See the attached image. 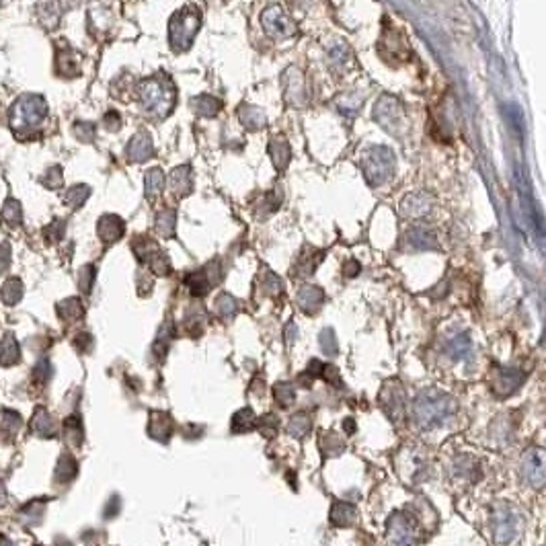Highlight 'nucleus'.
Wrapping results in <instances>:
<instances>
[{
  "instance_id": "obj_1",
  "label": "nucleus",
  "mask_w": 546,
  "mask_h": 546,
  "mask_svg": "<svg viewBox=\"0 0 546 546\" xmlns=\"http://www.w3.org/2000/svg\"><path fill=\"white\" fill-rule=\"evenodd\" d=\"M458 411L454 396L442 390H423L413 402V421L419 429L431 431L442 427Z\"/></svg>"
},
{
  "instance_id": "obj_2",
  "label": "nucleus",
  "mask_w": 546,
  "mask_h": 546,
  "mask_svg": "<svg viewBox=\"0 0 546 546\" xmlns=\"http://www.w3.org/2000/svg\"><path fill=\"white\" fill-rule=\"evenodd\" d=\"M48 119V103L39 95H23L10 109V128L17 138L25 140Z\"/></svg>"
},
{
  "instance_id": "obj_3",
  "label": "nucleus",
  "mask_w": 546,
  "mask_h": 546,
  "mask_svg": "<svg viewBox=\"0 0 546 546\" xmlns=\"http://www.w3.org/2000/svg\"><path fill=\"white\" fill-rule=\"evenodd\" d=\"M138 99L142 103V109L156 117H166L177 101L175 84L166 77H155L144 80L138 88Z\"/></svg>"
},
{
  "instance_id": "obj_4",
  "label": "nucleus",
  "mask_w": 546,
  "mask_h": 546,
  "mask_svg": "<svg viewBox=\"0 0 546 546\" xmlns=\"http://www.w3.org/2000/svg\"><path fill=\"white\" fill-rule=\"evenodd\" d=\"M202 25V14L195 6H185L181 8L168 25V37H170V46L175 50H187L191 48V43L195 41L197 29Z\"/></svg>"
},
{
  "instance_id": "obj_5",
  "label": "nucleus",
  "mask_w": 546,
  "mask_h": 546,
  "mask_svg": "<svg viewBox=\"0 0 546 546\" xmlns=\"http://www.w3.org/2000/svg\"><path fill=\"white\" fill-rule=\"evenodd\" d=\"M493 538L497 545H509L511 540H516L524 528V520L522 514L507 503L497 505L495 514H493Z\"/></svg>"
},
{
  "instance_id": "obj_6",
  "label": "nucleus",
  "mask_w": 546,
  "mask_h": 546,
  "mask_svg": "<svg viewBox=\"0 0 546 546\" xmlns=\"http://www.w3.org/2000/svg\"><path fill=\"white\" fill-rule=\"evenodd\" d=\"M389 545L390 546H417L419 532L415 522L407 514H394L389 520Z\"/></svg>"
},
{
  "instance_id": "obj_7",
  "label": "nucleus",
  "mask_w": 546,
  "mask_h": 546,
  "mask_svg": "<svg viewBox=\"0 0 546 546\" xmlns=\"http://www.w3.org/2000/svg\"><path fill=\"white\" fill-rule=\"evenodd\" d=\"M522 474L526 482L534 489H543L546 485V450L532 448L522 458Z\"/></svg>"
},
{
  "instance_id": "obj_8",
  "label": "nucleus",
  "mask_w": 546,
  "mask_h": 546,
  "mask_svg": "<svg viewBox=\"0 0 546 546\" xmlns=\"http://www.w3.org/2000/svg\"><path fill=\"white\" fill-rule=\"evenodd\" d=\"M524 378H526V374L522 370H518V368H499L495 372L493 387H495V392L499 396H509L511 392H516L522 387Z\"/></svg>"
},
{
  "instance_id": "obj_9",
  "label": "nucleus",
  "mask_w": 546,
  "mask_h": 546,
  "mask_svg": "<svg viewBox=\"0 0 546 546\" xmlns=\"http://www.w3.org/2000/svg\"><path fill=\"white\" fill-rule=\"evenodd\" d=\"M126 231V224L119 216H113V214H107L99 220L97 224V234L103 242L111 244V242H117Z\"/></svg>"
},
{
  "instance_id": "obj_10",
  "label": "nucleus",
  "mask_w": 546,
  "mask_h": 546,
  "mask_svg": "<svg viewBox=\"0 0 546 546\" xmlns=\"http://www.w3.org/2000/svg\"><path fill=\"white\" fill-rule=\"evenodd\" d=\"M155 155V148H153V140L146 132H138L130 144H128V158L132 162H144L148 158H153Z\"/></svg>"
},
{
  "instance_id": "obj_11",
  "label": "nucleus",
  "mask_w": 546,
  "mask_h": 546,
  "mask_svg": "<svg viewBox=\"0 0 546 546\" xmlns=\"http://www.w3.org/2000/svg\"><path fill=\"white\" fill-rule=\"evenodd\" d=\"M170 189L177 197H185L191 193L193 189V181H191V166L183 164L179 168L173 170L170 175Z\"/></svg>"
},
{
  "instance_id": "obj_12",
  "label": "nucleus",
  "mask_w": 546,
  "mask_h": 546,
  "mask_svg": "<svg viewBox=\"0 0 546 546\" xmlns=\"http://www.w3.org/2000/svg\"><path fill=\"white\" fill-rule=\"evenodd\" d=\"M148 433L158 442H168L173 433V419L166 413H153L148 423Z\"/></svg>"
},
{
  "instance_id": "obj_13",
  "label": "nucleus",
  "mask_w": 546,
  "mask_h": 546,
  "mask_svg": "<svg viewBox=\"0 0 546 546\" xmlns=\"http://www.w3.org/2000/svg\"><path fill=\"white\" fill-rule=\"evenodd\" d=\"M56 64H58V70H60L62 77L72 78L80 75V66H78L80 62H78L77 54L70 48H58Z\"/></svg>"
},
{
  "instance_id": "obj_14",
  "label": "nucleus",
  "mask_w": 546,
  "mask_h": 546,
  "mask_svg": "<svg viewBox=\"0 0 546 546\" xmlns=\"http://www.w3.org/2000/svg\"><path fill=\"white\" fill-rule=\"evenodd\" d=\"M31 429H33V433H37L41 438H52L54 436V421H52L50 413L43 407L35 409V415L31 419Z\"/></svg>"
},
{
  "instance_id": "obj_15",
  "label": "nucleus",
  "mask_w": 546,
  "mask_h": 546,
  "mask_svg": "<svg viewBox=\"0 0 546 546\" xmlns=\"http://www.w3.org/2000/svg\"><path fill=\"white\" fill-rule=\"evenodd\" d=\"M21 360V349H19V343L12 335H4L2 341H0V364L2 366H12Z\"/></svg>"
},
{
  "instance_id": "obj_16",
  "label": "nucleus",
  "mask_w": 546,
  "mask_h": 546,
  "mask_svg": "<svg viewBox=\"0 0 546 546\" xmlns=\"http://www.w3.org/2000/svg\"><path fill=\"white\" fill-rule=\"evenodd\" d=\"M355 518H358V511H355V507L349 505V503L337 501V503L331 507V522H333L335 526H349V524L355 522Z\"/></svg>"
},
{
  "instance_id": "obj_17",
  "label": "nucleus",
  "mask_w": 546,
  "mask_h": 546,
  "mask_svg": "<svg viewBox=\"0 0 546 546\" xmlns=\"http://www.w3.org/2000/svg\"><path fill=\"white\" fill-rule=\"evenodd\" d=\"M43 511H46V501H31L27 503L21 511H19V520L25 526H37L43 520Z\"/></svg>"
},
{
  "instance_id": "obj_18",
  "label": "nucleus",
  "mask_w": 546,
  "mask_h": 546,
  "mask_svg": "<svg viewBox=\"0 0 546 546\" xmlns=\"http://www.w3.org/2000/svg\"><path fill=\"white\" fill-rule=\"evenodd\" d=\"M64 442L70 448H78L82 444V423L78 415H70L64 421Z\"/></svg>"
},
{
  "instance_id": "obj_19",
  "label": "nucleus",
  "mask_w": 546,
  "mask_h": 546,
  "mask_svg": "<svg viewBox=\"0 0 546 546\" xmlns=\"http://www.w3.org/2000/svg\"><path fill=\"white\" fill-rule=\"evenodd\" d=\"M191 107H193V111H195L197 115H204V117H212V115H216V113L220 111L222 103H220L218 99H214V97L202 95V97L193 99Z\"/></svg>"
},
{
  "instance_id": "obj_20",
  "label": "nucleus",
  "mask_w": 546,
  "mask_h": 546,
  "mask_svg": "<svg viewBox=\"0 0 546 546\" xmlns=\"http://www.w3.org/2000/svg\"><path fill=\"white\" fill-rule=\"evenodd\" d=\"M78 472V465L77 460L70 456V454H64L60 456L58 460V467H56V480L58 482H70Z\"/></svg>"
},
{
  "instance_id": "obj_21",
  "label": "nucleus",
  "mask_w": 546,
  "mask_h": 546,
  "mask_svg": "<svg viewBox=\"0 0 546 546\" xmlns=\"http://www.w3.org/2000/svg\"><path fill=\"white\" fill-rule=\"evenodd\" d=\"M37 14H39V19L43 21V25H46L48 29H52V27H56L58 21H60V6H58L54 0H43V2L37 6Z\"/></svg>"
},
{
  "instance_id": "obj_22",
  "label": "nucleus",
  "mask_w": 546,
  "mask_h": 546,
  "mask_svg": "<svg viewBox=\"0 0 546 546\" xmlns=\"http://www.w3.org/2000/svg\"><path fill=\"white\" fill-rule=\"evenodd\" d=\"M164 187V175L160 168H150L146 173V181H144V189H146V197L148 199H156L162 193Z\"/></svg>"
},
{
  "instance_id": "obj_23",
  "label": "nucleus",
  "mask_w": 546,
  "mask_h": 546,
  "mask_svg": "<svg viewBox=\"0 0 546 546\" xmlns=\"http://www.w3.org/2000/svg\"><path fill=\"white\" fill-rule=\"evenodd\" d=\"M0 218H2V222H4L6 226H10V228L19 226V224L23 222V212H21L19 202H14V199H6V204H4V208H2V212H0Z\"/></svg>"
},
{
  "instance_id": "obj_24",
  "label": "nucleus",
  "mask_w": 546,
  "mask_h": 546,
  "mask_svg": "<svg viewBox=\"0 0 546 546\" xmlns=\"http://www.w3.org/2000/svg\"><path fill=\"white\" fill-rule=\"evenodd\" d=\"M21 296H23V284L14 277H10L0 290V298L4 304H17L21 300Z\"/></svg>"
},
{
  "instance_id": "obj_25",
  "label": "nucleus",
  "mask_w": 546,
  "mask_h": 546,
  "mask_svg": "<svg viewBox=\"0 0 546 546\" xmlns=\"http://www.w3.org/2000/svg\"><path fill=\"white\" fill-rule=\"evenodd\" d=\"M21 429V417L14 411H2V419H0V431L2 436L8 440L12 436H17V431Z\"/></svg>"
},
{
  "instance_id": "obj_26",
  "label": "nucleus",
  "mask_w": 546,
  "mask_h": 546,
  "mask_svg": "<svg viewBox=\"0 0 546 546\" xmlns=\"http://www.w3.org/2000/svg\"><path fill=\"white\" fill-rule=\"evenodd\" d=\"M175 224H177V214L173 210H160L156 216V231L162 236H173L175 234Z\"/></svg>"
},
{
  "instance_id": "obj_27",
  "label": "nucleus",
  "mask_w": 546,
  "mask_h": 546,
  "mask_svg": "<svg viewBox=\"0 0 546 546\" xmlns=\"http://www.w3.org/2000/svg\"><path fill=\"white\" fill-rule=\"evenodd\" d=\"M257 423L255 419V413L251 409H240L236 415L233 417V431L234 433H242V431H248L253 429Z\"/></svg>"
},
{
  "instance_id": "obj_28",
  "label": "nucleus",
  "mask_w": 546,
  "mask_h": 546,
  "mask_svg": "<svg viewBox=\"0 0 546 546\" xmlns=\"http://www.w3.org/2000/svg\"><path fill=\"white\" fill-rule=\"evenodd\" d=\"M470 351H472V343H470V337H468V335L456 337V339L448 345V353H450V358H454V360H465V358L470 355Z\"/></svg>"
},
{
  "instance_id": "obj_29",
  "label": "nucleus",
  "mask_w": 546,
  "mask_h": 546,
  "mask_svg": "<svg viewBox=\"0 0 546 546\" xmlns=\"http://www.w3.org/2000/svg\"><path fill=\"white\" fill-rule=\"evenodd\" d=\"M88 193H90V189L86 187V185H75V187H70L68 191H66V195H64V204L68 206V208H80L84 202H86V197H88Z\"/></svg>"
},
{
  "instance_id": "obj_30",
  "label": "nucleus",
  "mask_w": 546,
  "mask_h": 546,
  "mask_svg": "<svg viewBox=\"0 0 546 546\" xmlns=\"http://www.w3.org/2000/svg\"><path fill=\"white\" fill-rule=\"evenodd\" d=\"M288 431L294 436V438H304L309 431H311V419L306 413H298L290 419L288 423Z\"/></svg>"
},
{
  "instance_id": "obj_31",
  "label": "nucleus",
  "mask_w": 546,
  "mask_h": 546,
  "mask_svg": "<svg viewBox=\"0 0 546 546\" xmlns=\"http://www.w3.org/2000/svg\"><path fill=\"white\" fill-rule=\"evenodd\" d=\"M58 312H60V316L64 320L72 322V320H78L82 316V304H80L78 298H68V300L58 304Z\"/></svg>"
},
{
  "instance_id": "obj_32",
  "label": "nucleus",
  "mask_w": 546,
  "mask_h": 546,
  "mask_svg": "<svg viewBox=\"0 0 546 546\" xmlns=\"http://www.w3.org/2000/svg\"><path fill=\"white\" fill-rule=\"evenodd\" d=\"M320 290L316 288H304L300 294H298V304L304 309L306 312H312L318 304H320Z\"/></svg>"
},
{
  "instance_id": "obj_33",
  "label": "nucleus",
  "mask_w": 546,
  "mask_h": 546,
  "mask_svg": "<svg viewBox=\"0 0 546 546\" xmlns=\"http://www.w3.org/2000/svg\"><path fill=\"white\" fill-rule=\"evenodd\" d=\"M273 394H275V398H277V402H280L282 407H290V404L294 402V398H296V390H294V387H292L290 382H280V384H275Z\"/></svg>"
},
{
  "instance_id": "obj_34",
  "label": "nucleus",
  "mask_w": 546,
  "mask_h": 546,
  "mask_svg": "<svg viewBox=\"0 0 546 546\" xmlns=\"http://www.w3.org/2000/svg\"><path fill=\"white\" fill-rule=\"evenodd\" d=\"M216 312H218L220 316H224V318L233 316L234 312H236V300H234L233 296H228V294H222V296L216 300Z\"/></svg>"
},
{
  "instance_id": "obj_35",
  "label": "nucleus",
  "mask_w": 546,
  "mask_h": 546,
  "mask_svg": "<svg viewBox=\"0 0 546 546\" xmlns=\"http://www.w3.org/2000/svg\"><path fill=\"white\" fill-rule=\"evenodd\" d=\"M92 282H95V267L92 265H84L80 269V273H78V286H80V290L84 294H88L90 288H92Z\"/></svg>"
},
{
  "instance_id": "obj_36",
  "label": "nucleus",
  "mask_w": 546,
  "mask_h": 546,
  "mask_svg": "<svg viewBox=\"0 0 546 546\" xmlns=\"http://www.w3.org/2000/svg\"><path fill=\"white\" fill-rule=\"evenodd\" d=\"M31 376H33L37 382H48V380L52 378V364H50L48 360H41V362H37V366L33 368Z\"/></svg>"
},
{
  "instance_id": "obj_37",
  "label": "nucleus",
  "mask_w": 546,
  "mask_h": 546,
  "mask_svg": "<svg viewBox=\"0 0 546 546\" xmlns=\"http://www.w3.org/2000/svg\"><path fill=\"white\" fill-rule=\"evenodd\" d=\"M64 231H66L64 220H54V222L46 228V238H48L50 242H58V240L64 236Z\"/></svg>"
},
{
  "instance_id": "obj_38",
  "label": "nucleus",
  "mask_w": 546,
  "mask_h": 546,
  "mask_svg": "<svg viewBox=\"0 0 546 546\" xmlns=\"http://www.w3.org/2000/svg\"><path fill=\"white\" fill-rule=\"evenodd\" d=\"M62 168L60 166H52L50 170H48V177H46V185L50 187V189H58V187H62Z\"/></svg>"
},
{
  "instance_id": "obj_39",
  "label": "nucleus",
  "mask_w": 546,
  "mask_h": 546,
  "mask_svg": "<svg viewBox=\"0 0 546 546\" xmlns=\"http://www.w3.org/2000/svg\"><path fill=\"white\" fill-rule=\"evenodd\" d=\"M320 347H322V351L329 353V355L337 353V343H335V337H333L331 331H324V333L320 335Z\"/></svg>"
},
{
  "instance_id": "obj_40",
  "label": "nucleus",
  "mask_w": 546,
  "mask_h": 546,
  "mask_svg": "<svg viewBox=\"0 0 546 546\" xmlns=\"http://www.w3.org/2000/svg\"><path fill=\"white\" fill-rule=\"evenodd\" d=\"M77 134L80 140L90 142L95 138V124H77Z\"/></svg>"
},
{
  "instance_id": "obj_41",
  "label": "nucleus",
  "mask_w": 546,
  "mask_h": 546,
  "mask_svg": "<svg viewBox=\"0 0 546 546\" xmlns=\"http://www.w3.org/2000/svg\"><path fill=\"white\" fill-rule=\"evenodd\" d=\"M103 126H105L107 130H111V132H117V130L121 128V117H119V113L109 111V113L105 115V119H103Z\"/></svg>"
},
{
  "instance_id": "obj_42",
  "label": "nucleus",
  "mask_w": 546,
  "mask_h": 546,
  "mask_svg": "<svg viewBox=\"0 0 546 546\" xmlns=\"http://www.w3.org/2000/svg\"><path fill=\"white\" fill-rule=\"evenodd\" d=\"M8 265H10V246L6 242H2L0 244V273L6 271Z\"/></svg>"
},
{
  "instance_id": "obj_43",
  "label": "nucleus",
  "mask_w": 546,
  "mask_h": 546,
  "mask_svg": "<svg viewBox=\"0 0 546 546\" xmlns=\"http://www.w3.org/2000/svg\"><path fill=\"white\" fill-rule=\"evenodd\" d=\"M75 345L82 351H90L92 349V337L88 333H80L77 339H75Z\"/></svg>"
},
{
  "instance_id": "obj_44",
  "label": "nucleus",
  "mask_w": 546,
  "mask_h": 546,
  "mask_svg": "<svg viewBox=\"0 0 546 546\" xmlns=\"http://www.w3.org/2000/svg\"><path fill=\"white\" fill-rule=\"evenodd\" d=\"M259 427H261V431H265V433H273V431L277 429V421H275L271 415H267V417L259 423Z\"/></svg>"
},
{
  "instance_id": "obj_45",
  "label": "nucleus",
  "mask_w": 546,
  "mask_h": 546,
  "mask_svg": "<svg viewBox=\"0 0 546 546\" xmlns=\"http://www.w3.org/2000/svg\"><path fill=\"white\" fill-rule=\"evenodd\" d=\"M117 511H119V499L113 497V499H109V503L105 507V518H113V516H117Z\"/></svg>"
},
{
  "instance_id": "obj_46",
  "label": "nucleus",
  "mask_w": 546,
  "mask_h": 546,
  "mask_svg": "<svg viewBox=\"0 0 546 546\" xmlns=\"http://www.w3.org/2000/svg\"><path fill=\"white\" fill-rule=\"evenodd\" d=\"M6 503V489H4V485L0 482V507Z\"/></svg>"
},
{
  "instance_id": "obj_47",
  "label": "nucleus",
  "mask_w": 546,
  "mask_h": 546,
  "mask_svg": "<svg viewBox=\"0 0 546 546\" xmlns=\"http://www.w3.org/2000/svg\"><path fill=\"white\" fill-rule=\"evenodd\" d=\"M78 0H62V6L64 8H72V6H77Z\"/></svg>"
},
{
  "instance_id": "obj_48",
  "label": "nucleus",
  "mask_w": 546,
  "mask_h": 546,
  "mask_svg": "<svg viewBox=\"0 0 546 546\" xmlns=\"http://www.w3.org/2000/svg\"><path fill=\"white\" fill-rule=\"evenodd\" d=\"M0 546H14L6 536H0Z\"/></svg>"
}]
</instances>
